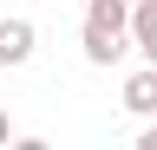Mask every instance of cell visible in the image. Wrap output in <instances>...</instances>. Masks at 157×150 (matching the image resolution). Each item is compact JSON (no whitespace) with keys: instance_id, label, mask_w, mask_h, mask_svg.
Instances as JSON below:
<instances>
[{"instance_id":"obj_7","label":"cell","mask_w":157,"mask_h":150,"mask_svg":"<svg viewBox=\"0 0 157 150\" xmlns=\"http://www.w3.org/2000/svg\"><path fill=\"white\" fill-rule=\"evenodd\" d=\"M131 7H137V0H131Z\"/></svg>"},{"instance_id":"obj_2","label":"cell","mask_w":157,"mask_h":150,"mask_svg":"<svg viewBox=\"0 0 157 150\" xmlns=\"http://www.w3.org/2000/svg\"><path fill=\"white\" fill-rule=\"evenodd\" d=\"M26 52H33V26L26 20H7L0 26V65H20Z\"/></svg>"},{"instance_id":"obj_4","label":"cell","mask_w":157,"mask_h":150,"mask_svg":"<svg viewBox=\"0 0 157 150\" xmlns=\"http://www.w3.org/2000/svg\"><path fill=\"white\" fill-rule=\"evenodd\" d=\"M131 26H137V46H144L151 65H157V0H137V20Z\"/></svg>"},{"instance_id":"obj_5","label":"cell","mask_w":157,"mask_h":150,"mask_svg":"<svg viewBox=\"0 0 157 150\" xmlns=\"http://www.w3.org/2000/svg\"><path fill=\"white\" fill-rule=\"evenodd\" d=\"M144 150H157V130H144Z\"/></svg>"},{"instance_id":"obj_1","label":"cell","mask_w":157,"mask_h":150,"mask_svg":"<svg viewBox=\"0 0 157 150\" xmlns=\"http://www.w3.org/2000/svg\"><path fill=\"white\" fill-rule=\"evenodd\" d=\"M131 0H92V13H85V52L98 65H111V59H124V26H131Z\"/></svg>"},{"instance_id":"obj_6","label":"cell","mask_w":157,"mask_h":150,"mask_svg":"<svg viewBox=\"0 0 157 150\" xmlns=\"http://www.w3.org/2000/svg\"><path fill=\"white\" fill-rule=\"evenodd\" d=\"M0 144H7V111H0Z\"/></svg>"},{"instance_id":"obj_3","label":"cell","mask_w":157,"mask_h":150,"mask_svg":"<svg viewBox=\"0 0 157 150\" xmlns=\"http://www.w3.org/2000/svg\"><path fill=\"white\" fill-rule=\"evenodd\" d=\"M124 104L131 111H157V65H144V72L124 79Z\"/></svg>"}]
</instances>
